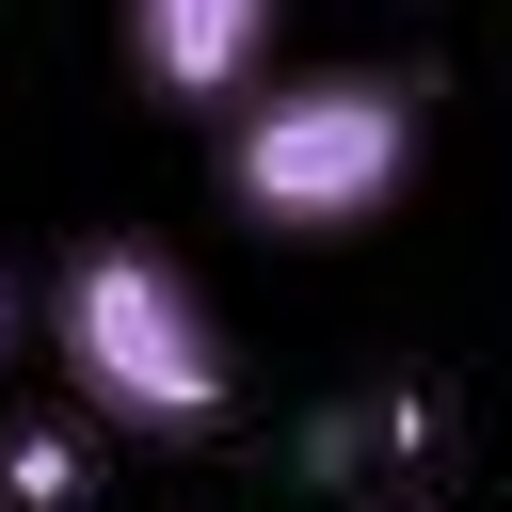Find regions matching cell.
Here are the masks:
<instances>
[{"label":"cell","instance_id":"6da1fadb","mask_svg":"<svg viewBox=\"0 0 512 512\" xmlns=\"http://www.w3.org/2000/svg\"><path fill=\"white\" fill-rule=\"evenodd\" d=\"M48 352H64V400L96 432H144V448L224 432V400H240V352L160 240H80L48 272Z\"/></svg>","mask_w":512,"mask_h":512},{"label":"cell","instance_id":"7a4b0ae2","mask_svg":"<svg viewBox=\"0 0 512 512\" xmlns=\"http://www.w3.org/2000/svg\"><path fill=\"white\" fill-rule=\"evenodd\" d=\"M400 176H416V96L384 64H304L224 112V208L272 240H336V224L400 208Z\"/></svg>","mask_w":512,"mask_h":512},{"label":"cell","instance_id":"3957f363","mask_svg":"<svg viewBox=\"0 0 512 512\" xmlns=\"http://www.w3.org/2000/svg\"><path fill=\"white\" fill-rule=\"evenodd\" d=\"M112 16H128L144 96H176V112H240L272 80V32H288V0H112Z\"/></svg>","mask_w":512,"mask_h":512},{"label":"cell","instance_id":"277c9868","mask_svg":"<svg viewBox=\"0 0 512 512\" xmlns=\"http://www.w3.org/2000/svg\"><path fill=\"white\" fill-rule=\"evenodd\" d=\"M96 496V416H16L0 432V512H80Z\"/></svg>","mask_w":512,"mask_h":512},{"label":"cell","instance_id":"5b68a950","mask_svg":"<svg viewBox=\"0 0 512 512\" xmlns=\"http://www.w3.org/2000/svg\"><path fill=\"white\" fill-rule=\"evenodd\" d=\"M0 352H16V272H0Z\"/></svg>","mask_w":512,"mask_h":512},{"label":"cell","instance_id":"8992f818","mask_svg":"<svg viewBox=\"0 0 512 512\" xmlns=\"http://www.w3.org/2000/svg\"><path fill=\"white\" fill-rule=\"evenodd\" d=\"M384 512H432V496H384Z\"/></svg>","mask_w":512,"mask_h":512}]
</instances>
